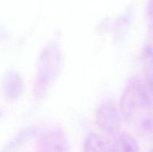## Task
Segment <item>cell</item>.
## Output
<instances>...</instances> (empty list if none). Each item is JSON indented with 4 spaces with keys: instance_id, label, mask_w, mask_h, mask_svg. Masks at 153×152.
<instances>
[{
    "instance_id": "obj_4",
    "label": "cell",
    "mask_w": 153,
    "mask_h": 152,
    "mask_svg": "<svg viewBox=\"0 0 153 152\" xmlns=\"http://www.w3.org/2000/svg\"><path fill=\"white\" fill-rule=\"evenodd\" d=\"M84 152H110L111 144L103 136L98 134H91L84 142Z\"/></svg>"
},
{
    "instance_id": "obj_3",
    "label": "cell",
    "mask_w": 153,
    "mask_h": 152,
    "mask_svg": "<svg viewBox=\"0 0 153 152\" xmlns=\"http://www.w3.org/2000/svg\"><path fill=\"white\" fill-rule=\"evenodd\" d=\"M65 137L58 131H50L41 135L37 142V152H68Z\"/></svg>"
},
{
    "instance_id": "obj_1",
    "label": "cell",
    "mask_w": 153,
    "mask_h": 152,
    "mask_svg": "<svg viewBox=\"0 0 153 152\" xmlns=\"http://www.w3.org/2000/svg\"><path fill=\"white\" fill-rule=\"evenodd\" d=\"M152 100L146 86L139 79L131 78L126 86L120 99L123 116L128 123L140 131L152 130Z\"/></svg>"
},
{
    "instance_id": "obj_5",
    "label": "cell",
    "mask_w": 153,
    "mask_h": 152,
    "mask_svg": "<svg viewBox=\"0 0 153 152\" xmlns=\"http://www.w3.org/2000/svg\"><path fill=\"white\" fill-rule=\"evenodd\" d=\"M110 152H139L138 145L132 136L121 134L111 145Z\"/></svg>"
},
{
    "instance_id": "obj_6",
    "label": "cell",
    "mask_w": 153,
    "mask_h": 152,
    "mask_svg": "<svg viewBox=\"0 0 153 152\" xmlns=\"http://www.w3.org/2000/svg\"><path fill=\"white\" fill-rule=\"evenodd\" d=\"M150 152H152V151H150Z\"/></svg>"
},
{
    "instance_id": "obj_2",
    "label": "cell",
    "mask_w": 153,
    "mask_h": 152,
    "mask_svg": "<svg viewBox=\"0 0 153 152\" xmlns=\"http://www.w3.org/2000/svg\"><path fill=\"white\" fill-rule=\"evenodd\" d=\"M96 122L100 129L111 135H117L121 119L117 106L110 100L100 104L96 112Z\"/></svg>"
}]
</instances>
